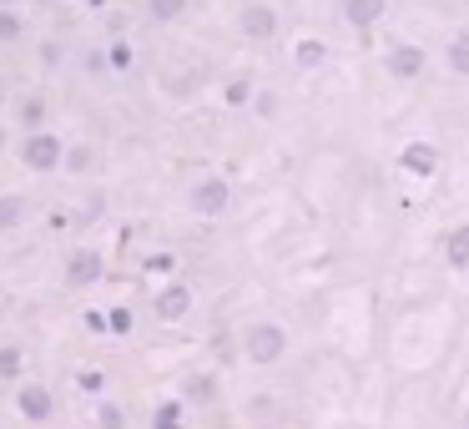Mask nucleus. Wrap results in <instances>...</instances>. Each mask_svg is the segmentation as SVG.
I'll return each instance as SVG.
<instances>
[{"mask_svg": "<svg viewBox=\"0 0 469 429\" xmlns=\"http://www.w3.org/2000/svg\"><path fill=\"white\" fill-rule=\"evenodd\" d=\"M232 202V188L222 182V177H202L192 188V212H202V218H222Z\"/></svg>", "mask_w": 469, "mask_h": 429, "instance_id": "obj_4", "label": "nucleus"}, {"mask_svg": "<svg viewBox=\"0 0 469 429\" xmlns=\"http://www.w3.org/2000/svg\"><path fill=\"white\" fill-rule=\"evenodd\" d=\"M66 278H71V283H97V278H101V258L97 253H91V248H81V253H71V258H66Z\"/></svg>", "mask_w": 469, "mask_h": 429, "instance_id": "obj_9", "label": "nucleus"}, {"mask_svg": "<svg viewBox=\"0 0 469 429\" xmlns=\"http://www.w3.org/2000/svg\"><path fill=\"white\" fill-rule=\"evenodd\" d=\"M187 394H192V399H197V404H208V399H212V394H218V384H212V379H208V374H197V379H192V384H187Z\"/></svg>", "mask_w": 469, "mask_h": 429, "instance_id": "obj_19", "label": "nucleus"}, {"mask_svg": "<svg viewBox=\"0 0 469 429\" xmlns=\"http://www.w3.org/2000/svg\"><path fill=\"white\" fill-rule=\"evenodd\" d=\"M293 61H298L303 71H318V66L328 61V46H323V41H298V46H293Z\"/></svg>", "mask_w": 469, "mask_h": 429, "instance_id": "obj_11", "label": "nucleus"}, {"mask_svg": "<svg viewBox=\"0 0 469 429\" xmlns=\"http://www.w3.org/2000/svg\"><path fill=\"white\" fill-rule=\"evenodd\" d=\"M127 419H121V409L117 404H101V429H121Z\"/></svg>", "mask_w": 469, "mask_h": 429, "instance_id": "obj_20", "label": "nucleus"}, {"mask_svg": "<svg viewBox=\"0 0 469 429\" xmlns=\"http://www.w3.org/2000/svg\"><path fill=\"white\" fill-rule=\"evenodd\" d=\"M15 117H21V127H25V132H41V121H46V101H41V97H25Z\"/></svg>", "mask_w": 469, "mask_h": 429, "instance_id": "obj_13", "label": "nucleus"}, {"mask_svg": "<svg viewBox=\"0 0 469 429\" xmlns=\"http://www.w3.org/2000/svg\"><path fill=\"white\" fill-rule=\"evenodd\" d=\"M15 404H21V414L25 419H51V389H46V384H25L21 389V394H15Z\"/></svg>", "mask_w": 469, "mask_h": 429, "instance_id": "obj_8", "label": "nucleus"}, {"mask_svg": "<svg viewBox=\"0 0 469 429\" xmlns=\"http://www.w3.org/2000/svg\"><path fill=\"white\" fill-rule=\"evenodd\" d=\"M21 369V353L15 349H0V374H15Z\"/></svg>", "mask_w": 469, "mask_h": 429, "instance_id": "obj_21", "label": "nucleus"}, {"mask_svg": "<svg viewBox=\"0 0 469 429\" xmlns=\"http://www.w3.org/2000/svg\"><path fill=\"white\" fill-rule=\"evenodd\" d=\"M273 31H278L273 5H248V11H242V36H248V41H273Z\"/></svg>", "mask_w": 469, "mask_h": 429, "instance_id": "obj_6", "label": "nucleus"}, {"mask_svg": "<svg viewBox=\"0 0 469 429\" xmlns=\"http://www.w3.org/2000/svg\"><path fill=\"white\" fill-rule=\"evenodd\" d=\"M25 218V198H0V232Z\"/></svg>", "mask_w": 469, "mask_h": 429, "instance_id": "obj_14", "label": "nucleus"}, {"mask_svg": "<svg viewBox=\"0 0 469 429\" xmlns=\"http://www.w3.org/2000/svg\"><path fill=\"white\" fill-rule=\"evenodd\" d=\"M147 268H152V273H172L177 263H172V258H167V253H157V258H152V263H147Z\"/></svg>", "mask_w": 469, "mask_h": 429, "instance_id": "obj_24", "label": "nucleus"}, {"mask_svg": "<svg viewBox=\"0 0 469 429\" xmlns=\"http://www.w3.org/2000/svg\"><path fill=\"white\" fill-rule=\"evenodd\" d=\"M258 117H278V97H273V91H262V97H258Z\"/></svg>", "mask_w": 469, "mask_h": 429, "instance_id": "obj_22", "label": "nucleus"}, {"mask_svg": "<svg viewBox=\"0 0 469 429\" xmlns=\"http://www.w3.org/2000/svg\"><path fill=\"white\" fill-rule=\"evenodd\" d=\"M182 11H187V0H152V15H157V21H177Z\"/></svg>", "mask_w": 469, "mask_h": 429, "instance_id": "obj_17", "label": "nucleus"}, {"mask_svg": "<svg viewBox=\"0 0 469 429\" xmlns=\"http://www.w3.org/2000/svg\"><path fill=\"white\" fill-rule=\"evenodd\" d=\"M187 309H192V288H187V283H172V288H162V293H157V319L177 323Z\"/></svg>", "mask_w": 469, "mask_h": 429, "instance_id": "obj_7", "label": "nucleus"}, {"mask_svg": "<svg viewBox=\"0 0 469 429\" xmlns=\"http://www.w3.org/2000/svg\"><path fill=\"white\" fill-rule=\"evenodd\" d=\"M21 162L31 167V172H56V167H66V147L56 142L51 132H25Z\"/></svg>", "mask_w": 469, "mask_h": 429, "instance_id": "obj_2", "label": "nucleus"}, {"mask_svg": "<svg viewBox=\"0 0 469 429\" xmlns=\"http://www.w3.org/2000/svg\"><path fill=\"white\" fill-rule=\"evenodd\" d=\"M248 97H252L248 81H232V87H228V101H248Z\"/></svg>", "mask_w": 469, "mask_h": 429, "instance_id": "obj_23", "label": "nucleus"}, {"mask_svg": "<svg viewBox=\"0 0 469 429\" xmlns=\"http://www.w3.org/2000/svg\"><path fill=\"white\" fill-rule=\"evenodd\" d=\"M444 61H449V71H454V77H469V31H459L454 41H449Z\"/></svg>", "mask_w": 469, "mask_h": 429, "instance_id": "obj_12", "label": "nucleus"}, {"mask_svg": "<svg viewBox=\"0 0 469 429\" xmlns=\"http://www.w3.org/2000/svg\"><path fill=\"white\" fill-rule=\"evenodd\" d=\"M66 167H71V172H91V167H97V152H91V147H76V152H66Z\"/></svg>", "mask_w": 469, "mask_h": 429, "instance_id": "obj_16", "label": "nucleus"}, {"mask_svg": "<svg viewBox=\"0 0 469 429\" xmlns=\"http://www.w3.org/2000/svg\"><path fill=\"white\" fill-rule=\"evenodd\" d=\"M383 66H389V77H393V81H419V77H424V66H429V56H424V46L399 41V46H389Z\"/></svg>", "mask_w": 469, "mask_h": 429, "instance_id": "obj_3", "label": "nucleus"}, {"mask_svg": "<svg viewBox=\"0 0 469 429\" xmlns=\"http://www.w3.org/2000/svg\"><path fill=\"white\" fill-rule=\"evenodd\" d=\"M449 263H454V268H469V228H459L454 238H449Z\"/></svg>", "mask_w": 469, "mask_h": 429, "instance_id": "obj_15", "label": "nucleus"}, {"mask_svg": "<svg viewBox=\"0 0 469 429\" xmlns=\"http://www.w3.org/2000/svg\"><path fill=\"white\" fill-rule=\"evenodd\" d=\"M383 5H389V0H343V21H349L353 31H373V26L383 21Z\"/></svg>", "mask_w": 469, "mask_h": 429, "instance_id": "obj_5", "label": "nucleus"}, {"mask_svg": "<svg viewBox=\"0 0 469 429\" xmlns=\"http://www.w3.org/2000/svg\"><path fill=\"white\" fill-rule=\"evenodd\" d=\"M152 429H182V409L162 404V409H157V419H152Z\"/></svg>", "mask_w": 469, "mask_h": 429, "instance_id": "obj_18", "label": "nucleus"}, {"mask_svg": "<svg viewBox=\"0 0 469 429\" xmlns=\"http://www.w3.org/2000/svg\"><path fill=\"white\" fill-rule=\"evenodd\" d=\"M242 353H248L252 363H278L288 353V329L283 323H252V329L242 333Z\"/></svg>", "mask_w": 469, "mask_h": 429, "instance_id": "obj_1", "label": "nucleus"}, {"mask_svg": "<svg viewBox=\"0 0 469 429\" xmlns=\"http://www.w3.org/2000/svg\"><path fill=\"white\" fill-rule=\"evenodd\" d=\"M404 172H414V177H434V167H439V152L429 142H414V147H404Z\"/></svg>", "mask_w": 469, "mask_h": 429, "instance_id": "obj_10", "label": "nucleus"}]
</instances>
